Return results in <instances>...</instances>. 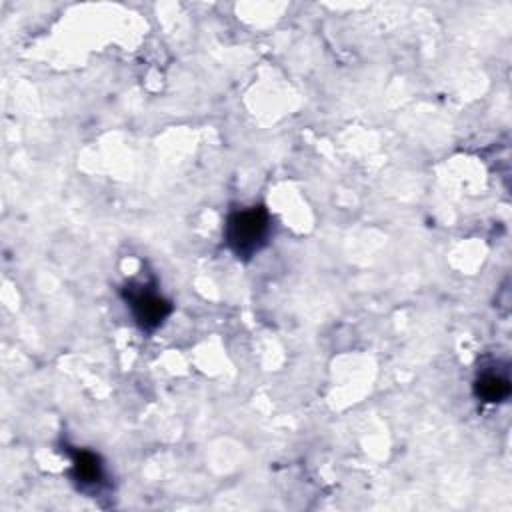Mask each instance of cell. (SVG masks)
I'll use <instances>...</instances> for the list:
<instances>
[{
	"instance_id": "cell-1",
	"label": "cell",
	"mask_w": 512,
	"mask_h": 512,
	"mask_svg": "<svg viewBox=\"0 0 512 512\" xmlns=\"http://www.w3.org/2000/svg\"><path fill=\"white\" fill-rule=\"evenodd\" d=\"M270 234V216L262 206L236 210L228 216L224 226L226 246L238 258H250L262 250Z\"/></svg>"
},
{
	"instance_id": "cell-2",
	"label": "cell",
	"mask_w": 512,
	"mask_h": 512,
	"mask_svg": "<svg viewBox=\"0 0 512 512\" xmlns=\"http://www.w3.org/2000/svg\"><path fill=\"white\" fill-rule=\"evenodd\" d=\"M126 304L130 306V312L134 316V322L150 332L156 330L172 312L170 300L160 296L156 290L144 286H126L122 292Z\"/></svg>"
},
{
	"instance_id": "cell-3",
	"label": "cell",
	"mask_w": 512,
	"mask_h": 512,
	"mask_svg": "<svg viewBox=\"0 0 512 512\" xmlns=\"http://www.w3.org/2000/svg\"><path fill=\"white\" fill-rule=\"evenodd\" d=\"M474 396L486 404H498V402H504L510 392H512V384H510V378L508 374L504 372H480L474 380Z\"/></svg>"
},
{
	"instance_id": "cell-4",
	"label": "cell",
	"mask_w": 512,
	"mask_h": 512,
	"mask_svg": "<svg viewBox=\"0 0 512 512\" xmlns=\"http://www.w3.org/2000/svg\"><path fill=\"white\" fill-rule=\"evenodd\" d=\"M74 482L82 488L98 486L104 480V466L98 454L90 450H74L72 452V470Z\"/></svg>"
}]
</instances>
